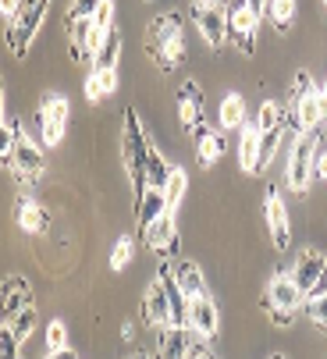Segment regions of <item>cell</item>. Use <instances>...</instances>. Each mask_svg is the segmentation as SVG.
Wrapping results in <instances>:
<instances>
[{
  "mask_svg": "<svg viewBox=\"0 0 327 359\" xmlns=\"http://www.w3.org/2000/svg\"><path fill=\"white\" fill-rule=\"evenodd\" d=\"M146 54L160 72H175L185 61V36H182V15L168 11L149 22L146 29Z\"/></svg>",
  "mask_w": 327,
  "mask_h": 359,
  "instance_id": "cell-1",
  "label": "cell"
},
{
  "mask_svg": "<svg viewBox=\"0 0 327 359\" xmlns=\"http://www.w3.org/2000/svg\"><path fill=\"white\" fill-rule=\"evenodd\" d=\"M288 125L292 132H313L316 125H323V114H320V86L299 72L292 79V89H288Z\"/></svg>",
  "mask_w": 327,
  "mask_h": 359,
  "instance_id": "cell-2",
  "label": "cell"
},
{
  "mask_svg": "<svg viewBox=\"0 0 327 359\" xmlns=\"http://www.w3.org/2000/svg\"><path fill=\"white\" fill-rule=\"evenodd\" d=\"M149 135L142 132L139 125V114L135 111H125V135H121V164L135 185V192L146 189V157H149Z\"/></svg>",
  "mask_w": 327,
  "mask_h": 359,
  "instance_id": "cell-3",
  "label": "cell"
},
{
  "mask_svg": "<svg viewBox=\"0 0 327 359\" xmlns=\"http://www.w3.org/2000/svg\"><path fill=\"white\" fill-rule=\"evenodd\" d=\"M4 125L11 128V171L22 178V185H32L43 175V149L25 135V128L4 114Z\"/></svg>",
  "mask_w": 327,
  "mask_h": 359,
  "instance_id": "cell-4",
  "label": "cell"
},
{
  "mask_svg": "<svg viewBox=\"0 0 327 359\" xmlns=\"http://www.w3.org/2000/svg\"><path fill=\"white\" fill-rule=\"evenodd\" d=\"M327 125H316L313 132H299L295 139H292V153H288V185H292V192H306L309 189V182L316 178L313 175V153H316V135L323 132Z\"/></svg>",
  "mask_w": 327,
  "mask_h": 359,
  "instance_id": "cell-5",
  "label": "cell"
},
{
  "mask_svg": "<svg viewBox=\"0 0 327 359\" xmlns=\"http://www.w3.org/2000/svg\"><path fill=\"white\" fill-rule=\"evenodd\" d=\"M192 18L199 36L206 39L210 50H225L228 43V4L221 0H192Z\"/></svg>",
  "mask_w": 327,
  "mask_h": 359,
  "instance_id": "cell-6",
  "label": "cell"
},
{
  "mask_svg": "<svg viewBox=\"0 0 327 359\" xmlns=\"http://www.w3.org/2000/svg\"><path fill=\"white\" fill-rule=\"evenodd\" d=\"M50 8V0H32V4H22V11L8 22V43H11V54L25 57L29 54V43L36 36V29L43 25V15Z\"/></svg>",
  "mask_w": 327,
  "mask_h": 359,
  "instance_id": "cell-7",
  "label": "cell"
},
{
  "mask_svg": "<svg viewBox=\"0 0 327 359\" xmlns=\"http://www.w3.org/2000/svg\"><path fill=\"white\" fill-rule=\"evenodd\" d=\"M256 32L260 15L249 8V0H228V43H235V50H242V54H253Z\"/></svg>",
  "mask_w": 327,
  "mask_h": 359,
  "instance_id": "cell-8",
  "label": "cell"
},
{
  "mask_svg": "<svg viewBox=\"0 0 327 359\" xmlns=\"http://www.w3.org/2000/svg\"><path fill=\"white\" fill-rule=\"evenodd\" d=\"M68 125V96L61 93H46L43 104H39V135L43 146H58Z\"/></svg>",
  "mask_w": 327,
  "mask_h": 359,
  "instance_id": "cell-9",
  "label": "cell"
},
{
  "mask_svg": "<svg viewBox=\"0 0 327 359\" xmlns=\"http://www.w3.org/2000/svg\"><path fill=\"white\" fill-rule=\"evenodd\" d=\"M263 221H267V231H270L274 249H288L292 245V221H288V207H285V199L278 196V189H267Z\"/></svg>",
  "mask_w": 327,
  "mask_h": 359,
  "instance_id": "cell-10",
  "label": "cell"
},
{
  "mask_svg": "<svg viewBox=\"0 0 327 359\" xmlns=\"http://www.w3.org/2000/svg\"><path fill=\"white\" fill-rule=\"evenodd\" d=\"M139 242L149 245L156 256H164V260L178 256V224H175V210H164V214L146 228V235H142Z\"/></svg>",
  "mask_w": 327,
  "mask_h": 359,
  "instance_id": "cell-11",
  "label": "cell"
},
{
  "mask_svg": "<svg viewBox=\"0 0 327 359\" xmlns=\"http://www.w3.org/2000/svg\"><path fill=\"white\" fill-rule=\"evenodd\" d=\"M164 210H171V203H168V192L156 189V185H146L142 192H135V231L139 238L146 235V228L164 214Z\"/></svg>",
  "mask_w": 327,
  "mask_h": 359,
  "instance_id": "cell-12",
  "label": "cell"
},
{
  "mask_svg": "<svg viewBox=\"0 0 327 359\" xmlns=\"http://www.w3.org/2000/svg\"><path fill=\"white\" fill-rule=\"evenodd\" d=\"M185 327L196 331V334H206V338L217 334V327H221V313H217V306H213L210 292L189 299V320H185Z\"/></svg>",
  "mask_w": 327,
  "mask_h": 359,
  "instance_id": "cell-13",
  "label": "cell"
},
{
  "mask_svg": "<svg viewBox=\"0 0 327 359\" xmlns=\"http://www.w3.org/2000/svg\"><path fill=\"white\" fill-rule=\"evenodd\" d=\"M142 324H149V327H168V324H175L171 320V302H168V292H164V285H160V278H153L149 281V288H146V295H142Z\"/></svg>",
  "mask_w": 327,
  "mask_h": 359,
  "instance_id": "cell-14",
  "label": "cell"
},
{
  "mask_svg": "<svg viewBox=\"0 0 327 359\" xmlns=\"http://www.w3.org/2000/svg\"><path fill=\"white\" fill-rule=\"evenodd\" d=\"M192 146H196V161H199L203 168H210V164H217V161L225 157L228 139H225L221 132H213L206 121H199V125L192 128Z\"/></svg>",
  "mask_w": 327,
  "mask_h": 359,
  "instance_id": "cell-15",
  "label": "cell"
},
{
  "mask_svg": "<svg viewBox=\"0 0 327 359\" xmlns=\"http://www.w3.org/2000/svg\"><path fill=\"white\" fill-rule=\"evenodd\" d=\"M178 121L192 132L199 121H206V107H203V93L196 82H182L178 89Z\"/></svg>",
  "mask_w": 327,
  "mask_h": 359,
  "instance_id": "cell-16",
  "label": "cell"
},
{
  "mask_svg": "<svg viewBox=\"0 0 327 359\" xmlns=\"http://www.w3.org/2000/svg\"><path fill=\"white\" fill-rule=\"evenodd\" d=\"M270 302H274V306H285V310H299V306L306 302V292L299 288L295 274L278 271L274 278H270Z\"/></svg>",
  "mask_w": 327,
  "mask_h": 359,
  "instance_id": "cell-17",
  "label": "cell"
},
{
  "mask_svg": "<svg viewBox=\"0 0 327 359\" xmlns=\"http://www.w3.org/2000/svg\"><path fill=\"white\" fill-rule=\"evenodd\" d=\"M260 125H242L239 128V164L246 175H263L260 168Z\"/></svg>",
  "mask_w": 327,
  "mask_h": 359,
  "instance_id": "cell-18",
  "label": "cell"
},
{
  "mask_svg": "<svg viewBox=\"0 0 327 359\" xmlns=\"http://www.w3.org/2000/svg\"><path fill=\"white\" fill-rule=\"evenodd\" d=\"M15 217H18V228H22L25 235H46V231H50V214L39 207L32 196H22V199H18Z\"/></svg>",
  "mask_w": 327,
  "mask_h": 359,
  "instance_id": "cell-19",
  "label": "cell"
},
{
  "mask_svg": "<svg viewBox=\"0 0 327 359\" xmlns=\"http://www.w3.org/2000/svg\"><path fill=\"white\" fill-rule=\"evenodd\" d=\"M114 89H118V68H96L93 65V72H89L86 86H82L89 104H100V100L114 96Z\"/></svg>",
  "mask_w": 327,
  "mask_h": 359,
  "instance_id": "cell-20",
  "label": "cell"
},
{
  "mask_svg": "<svg viewBox=\"0 0 327 359\" xmlns=\"http://www.w3.org/2000/svg\"><path fill=\"white\" fill-rule=\"evenodd\" d=\"M323 260H327V252H320V249H302L299 252V260H295V281H299V288L309 295V288L316 285V278H320V271H323Z\"/></svg>",
  "mask_w": 327,
  "mask_h": 359,
  "instance_id": "cell-21",
  "label": "cell"
},
{
  "mask_svg": "<svg viewBox=\"0 0 327 359\" xmlns=\"http://www.w3.org/2000/svg\"><path fill=\"white\" fill-rule=\"evenodd\" d=\"M171 271H175V278H178V285L185 288L189 299L206 292V278H203V271L192 260H185V256H171Z\"/></svg>",
  "mask_w": 327,
  "mask_h": 359,
  "instance_id": "cell-22",
  "label": "cell"
},
{
  "mask_svg": "<svg viewBox=\"0 0 327 359\" xmlns=\"http://www.w3.org/2000/svg\"><path fill=\"white\" fill-rule=\"evenodd\" d=\"M29 302H32V288H29V281L18 278V274L4 278V320L15 317L22 306H29Z\"/></svg>",
  "mask_w": 327,
  "mask_h": 359,
  "instance_id": "cell-23",
  "label": "cell"
},
{
  "mask_svg": "<svg viewBox=\"0 0 327 359\" xmlns=\"http://www.w3.org/2000/svg\"><path fill=\"white\" fill-rule=\"evenodd\" d=\"M189 327H178V324H168L160 327V355L164 359H185V348H189Z\"/></svg>",
  "mask_w": 327,
  "mask_h": 359,
  "instance_id": "cell-24",
  "label": "cell"
},
{
  "mask_svg": "<svg viewBox=\"0 0 327 359\" xmlns=\"http://www.w3.org/2000/svg\"><path fill=\"white\" fill-rule=\"evenodd\" d=\"M68 43H72V57L89 61V39H93V18H68Z\"/></svg>",
  "mask_w": 327,
  "mask_h": 359,
  "instance_id": "cell-25",
  "label": "cell"
},
{
  "mask_svg": "<svg viewBox=\"0 0 327 359\" xmlns=\"http://www.w3.org/2000/svg\"><path fill=\"white\" fill-rule=\"evenodd\" d=\"M263 15H267V22H274V29L285 36L292 29V22H295V0H267Z\"/></svg>",
  "mask_w": 327,
  "mask_h": 359,
  "instance_id": "cell-26",
  "label": "cell"
},
{
  "mask_svg": "<svg viewBox=\"0 0 327 359\" xmlns=\"http://www.w3.org/2000/svg\"><path fill=\"white\" fill-rule=\"evenodd\" d=\"M246 125V100L239 96V93H228L225 100H221V128L225 132H235V128H242Z\"/></svg>",
  "mask_w": 327,
  "mask_h": 359,
  "instance_id": "cell-27",
  "label": "cell"
},
{
  "mask_svg": "<svg viewBox=\"0 0 327 359\" xmlns=\"http://www.w3.org/2000/svg\"><path fill=\"white\" fill-rule=\"evenodd\" d=\"M118 57H121V32H118V25H114L111 32H107L103 46L96 50L93 65H96V68H118Z\"/></svg>",
  "mask_w": 327,
  "mask_h": 359,
  "instance_id": "cell-28",
  "label": "cell"
},
{
  "mask_svg": "<svg viewBox=\"0 0 327 359\" xmlns=\"http://www.w3.org/2000/svg\"><path fill=\"white\" fill-rule=\"evenodd\" d=\"M256 125H260V132H270V128L288 125V107L274 104V100H263V107H260V114H256Z\"/></svg>",
  "mask_w": 327,
  "mask_h": 359,
  "instance_id": "cell-29",
  "label": "cell"
},
{
  "mask_svg": "<svg viewBox=\"0 0 327 359\" xmlns=\"http://www.w3.org/2000/svg\"><path fill=\"white\" fill-rule=\"evenodd\" d=\"M168 175H171V164H164L160 149H156V146H149V157H146V185H156V189H164Z\"/></svg>",
  "mask_w": 327,
  "mask_h": 359,
  "instance_id": "cell-30",
  "label": "cell"
},
{
  "mask_svg": "<svg viewBox=\"0 0 327 359\" xmlns=\"http://www.w3.org/2000/svg\"><path fill=\"white\" fill-rule=\"evenodd\" d=\"M285 128H288V125H281V128H270V132H263V135H260V168H263V171H267V164H270V161H274V153L281 149Z\"/></svg>",
  "mask_w": 327,
  "mask_h": 359,
  "instance_id": "cell-31",
  "label": "cell"
},
{
  "mask_svg": "<svg viewBox=\"0 0 327 359\" xmlns=\"http://www.w3.org/2000/svg\"><path fill=\"white\" fill-rule=\"evenodd\" d=\"M185 189H189V175H185L182 168H171L168 182H164V192H168V203H171V210H178V203H182Z\"/></svg>",
  "mask_w": 327,
  "mask_h": 359,
  "instance_id": "cell-32",
  "label": "cell"
},
{
  "mask_svg": "<svg viewBox=\"0 0 327 359\" xmlns=\"http://www.w3.org/2000/svg\"><path fill=\"white\" fill-rule=\"evenodd\" d=\"M36 317H39V313H36V306H32V302H29V306H22V310H18L15 317H8V324H11V331L18 334V341H25V338L32 334Z\"/></svg>",
  "mask_w": 327,
  "mask_h": 359,
  "instance_id": "cell-33",
  "label": "cell"
},
{
  "mask_svg": "<svg viewBox=\"0 0 327 359\" xmlns=\"http://www.w3.org/2000/svg\"><path fill=\"white\" fill-rule=\"evenodd\" d=\"M65 348H68V327L65 320H53L46 327V355H61Z\"/></svg>",
  "mask_w": 327,
  "mask_h": 359,
  "instance_id": "cell-34",
  "label": "cell"
},
{
  "mask_svg": "<svg viewBox=\"0 0 327 359\" xmlns=\"http://www.w3.org/2000/svg\"><path fill=\"white\" fill-rule=\"evenodd\" d=\"M302 310H306V317H309L320 331H327V295H306Z\"/></svg>",
  "mask_w": 327,
  "mask_h": 359,
  "instance_id": "cell-35",
  "label": "cell"
},
{
  "mask_svg": "<svg viewBox=\"0 0 327 359\" xmlns=\"http://www.w3.org/2000/svg\"><path fill=\"white\" fill-rule=\"evenodd\" d=\"M132 252H135V238H132V235H121V238L114 242V249H111V271H121V267H128Z\"/></svg>",
  "mask_w": 327,
  "mask_h": 359,
  "instance_id": "cell-36",
  "label": "cell"
},
{
  "mask_svg": "<svg viewBox=\"0 0 327 359\" xmlns=\"http://www.w3.org/2000/svg\"><path fill=\"white\" fill-rule=\"evenodd\" d=\"M18 348H22V341L11 331V324L4 320V327H0V355H4V359H18Z\"/></svg>",
  "mask_w": 327,
  "mask_h": 359,
  "instance_id": "cell-37",
  "label": "cell"
},
{
  "mask_svg": "<svg viewBox=\"0 0 327 359\" xmlns=\"http://www.w3.org/2000/svg\"><path fill=\"white\" fill-rule=\"evenodd\" d=\"M203 355H213V345L206 334H189V348H185V359H203Z\"/></svg>",
  "mask_w": 327,
  "mask_h": 359,
  "instance_id": "cell-38",
  "label": "cell"
},
{
  "mask_svg": "<svg viewBox=\"0 0 327 359\" xmlns=\"http://www.w3.org/2000/svg\"><path fill=\"white\" fill-rule=\"evenodd\" d=\"M267 317H270V324H278V327H292V320H295V310H285V306H274L267 299Z\"/></svg>",
  "mask_w": 327,
  "mask_h": 359,
  "instance_id": "cell-39",
  "label": "cell"
},
{
  "mask_svg": "<svg viewBox=\"0 0 327 359\" xmlns=\"http://www.w3.org/2000/svg\"><path fill=\"white\" fill-rule=\"evenodd\" d=\"M100 4H103V0H75L72 11H68V18H93Z\"/></svg>",
  "mask_w": 327,
  "mask_h": 359,
  "instance_id": "cell-40",
  "label": "cell"
},
{
  "mask_svg": "<svg viewBox=\"0 0 327 359\" xmlns=\"http://www.w3.org/2000/svg\"><path fill=\"white\" fill-rule=\"evenodd\" d=\"M313 175L316 178H327V149H320V146L313 153Z\"/></svg>",
  "mask_w": 327,
  "mask_h": 359,
  "instance_id": "cell-41",
  "label": "cell"
},
{
  "mask_svg": "<svg viewBox=\"0 0 327 359\" xmlns=\"http://www.w3.org/2000/svg\"><path fill=\"white\" fill-rule=\"evenodd\" d=\"M309 295H327V260H323V271H320V278H316V285L309 288Z\"/></svg>",
  "mask_w": 327,
  "mask_h": 359,
  "instance_id": "cell-42",
  "label": "cell"
},
{
  "mask_svg": "<svg viewBox=\"0 0 327 359\" xmlns=\"http://www.w3.org/2000/svg\"><path fill=\"white\" fill-rule=\"evenodd\" d=\"M320 114H323V125H327V79L320 82Z\"/></svg>",
  "mask_w": 327,
  "mask_h": 359,
  "instance_id": "cell-43",
  "label": "cell"
},
{
  "mask_svg": "<svg viewBox=\"0 0 327 359\" xmlns=\"http://www.w3.org/2000/svg\"><path fill=\"white\" fill-rule=\"evenodd\" d=\"M323 4H327V0H323Z\"/></svg>",
  "mask_w": 327,
  "mask_h": 359,
  "instance_id": "cell-44",
  "label": "cell"
}]
</instances>
